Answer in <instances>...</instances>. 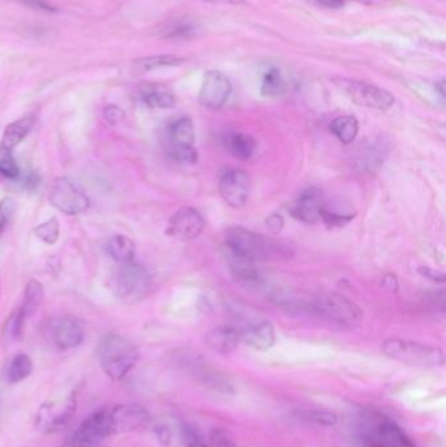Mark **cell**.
<instances>
[{
	"label": "cell",
	"mask_w": 446,
	"mask_h": 447,
	"mask_svg": "<svg viewBox=\"0 0 446 447\" xmlns=\"http://www.w3.org/2000/svg\"><path fill=\"white\" fill-rule=\"evenodd\" d=\"M326 207V201L321 190L310 187L302 191L300 197H297L292 213L296 219L305 224H315L321 221L322 212Z\"/></svg>",
	"instance_id": "4fadbf2b"
},
{
	"label": "cell",
	"mask_w": 446,
	"mask_h": 447,
	"mask_svg": "<svg viewBox=\"0 0 446 447\" xmlns=\"http://www.w3.org/2000/svg\"><path fill=\"white\" fill-rule=\"evenodd\" d=\"M25 319H27V316L21 313L20 309L14 310V313L8 316V319H7L6 325H4V329H3L4 338L7 340H11V342L17 340L23 334Z\"/></svg>",
	"instance_id": "1f68e13d"
},
{
	"label": "cell",
	"mask_w": 446,
	"mask_h": 447,
	"mask_svg": "<svg viewBox=\"0 0 446 447\" xmlns=\"http://www.w3.org/2000/svg\"><path fill=\"white\" fill-rule=\"evenodd\" d=\"M225 245L232 257L254 263L279 258L283 254V246L277 241L241 226L231 228L226 232Z\"/></svg>",
	"instance_id": "6da1fadb"
},
{
	"label": "cell",
	"mask_w": 446,
	"mask_h": 447,
	"mask_svg": "<svg viewBox=\"0 0 446 447\" xmlns=\"http://www.w3.org/2000/svg\"><path fill=\"white\" fill-rule=\"evenodd\" d=\"M284 225V220L282 216L279 215H273L268 220H267V226L270 230H273L274 233H279L283 229Z\"/></svg>",
	"instance_id": "ee69618b"
},
{
	"label": "cell",
	"mask_w": 446,
	"mask_h": 447,
	"mask_svg": "<svg viewBox=\"0 0 446 447\" xmlns=\"http://www.w3.org/2000/svg\"><path fill=\"white\" fill-rule=\"evenodd\" d=\"M284 89V80L282 78L280 71L276 67L268 68L262 78L261 93L263 96H277Z\"/></svg>",
	"instance_id": "f1b7e54d"
},
{
	"label": "cell",
	"mask_w": 446,
	"mask_h": 447,
	"mask_svg": "<svg viewBox=\"0 0 446 447\" xmlns=\"http://www.w3.org/2000/svg\"><path fill=\"white\" fill-rule=\"evenodd\" d=\"M434 89H436V92L438 93V94L444 98V97H445V81H444V80L437 81V83L434 84Z\"/></svg>",
	"instance_id": "7dc6e473"
},
{
	"label": "cell",
	"mask_w": 446,
	"mask_h": 447,
	"mask_svg": "<svg viewBox=\"0 0 446 447\" xmlns=\"http://www.w3.org/2000/svg\"><path fill=\"white\" fill-rule=\"evenodd\" d=\"M61 233V226H59V220L58 217H50L47 221L40 224L39 226L34 228V235L36 237L40 238L42 242L46 245H54L56 243L58 238Z\"/></svg>",
	"instance_id": "4dcf8cb0"
},
{
	"label": "cell",
	"mask_w": 446,
	"mask_h": 447,
	"mask_svg": "<svg viewBox=\"0 0 446 447\" xmlns=\"http://www.w3.org/2000/svg\"><path fill=\"white\" fill-rule=\"evenodd\" d=\"M241 342L257 351H268L275 345V329L267 320L251 325L241 329Z\"/></svg>",
	"instance_id": "e0dca14e"
},
{
	"label": "cell",
	"mask_w": 446,
	"mask_h": 447,
	"mask_svg": "<svg viewBox=\"0 0 446 447\" xmlns=\"http://www.w3.org/2000/svg\"><path fill=\"white\" fill-rule=\"evenodd\" d=\"M16 210V201L12 197H6L0 200V233L6 229L7 224L14 216Z\"/></svg>",
	"instance_id": "8d00e7d4"
},
{
	"label": "cell",
	"mask_w": 446,
	"mask_h": 447,
	"mask_svg": "<svg viewBox=\"0 0 446 447\" xmlns=\"http://www.w3.org/2000/svg\"><path fill=\"white\" fill-rule=\"evenodd\" d=\"M171 144L194 145L195 127L189 117L176 119L169 127Z\"/></svg>",
	"instance_id": "7402d4cb"
},
{
	"label": "cell",
	"mask_w": 446,
	"mask_h": 447,
	"mask_svg": "<svg viewBox=\"0 0 446 447\" xmlns=\"http://www.w3.org/2000/svg\"><path fill=\"white\" fill-rule=\"evenodd\" d=\"M61 447H101V445L92 442L74 432V434Z\"/></svg>",
	"instance_id": "ab89813d"
},
{
	"label": "cell",
	"mask_w": 446,
	"mask_h": 447,
	"mask_svg": "<svg viewBox=\"0 0 446 447\" xmlns=\"http://www.w3.org/2000/svg\"><path fill=\"white\" fill-rule=\"evenodd\" d=\"M106 251L114 262L123 264L134 262L136 249H135V243L132 242L131 238L123 236V235H117L109 239V242L106 245Z\"/></svg>",
	"instance_id": "ffe728a7"
},
{
	"label": "cell",
	"mask_w": 446,
	"mask_h": 447,
	"mask_svg": "<svg viewBox=\"0 0 446 447\" xmlns=\"http://www.w3.org/2000/svg\"><path fill=\"white\" fill-rule=\"evenodd\" d=\"M184 58L176 56V55H155V56H147L134 62L132 71L138 75H142L145 72H149L152 69L161 68V67L180 66L184 63Z\"/></svg>",
	"instance_id": "603a6c76"
},
{
	"label": "cell",
	"mask_w": 446,
	"mask_h": 447,
	"mask_svg": "<svg viewBox=\"0 0 446 447\" xmlns=\"http://www.w3.org/2000/svg\"><path fill=\"white\" fill-rule=\"evenodd\" d=\"M181 433H182V439H184V446L186 447H209L206 441L202 438V435L198 433L197 430L184 424L181 428Z\"/></svg>",
	"instance_id": "74e56055"
},
{
	"label": "cell",
	"mask_w": 446,
	"mask_h": 447,
	"mask_svg": "<svg viewBox=\"0 0 446 447\" xmlns=\"http://www.w3.org/2000/svg\"><path fill=\"white\" fill-rule=\"evenodd\" d=\"M49 200L55 210L68 216L81 215L89 208L88 197L66 177L58 178L54 182Z\"/></svg>",
	"instance_id": "ba28073f"
},
{
	"label": "cell",
	"mask_w": 446,
	"mask_h": 447,
	"mask_svg": "<svg viewBox=\"0 0 446 447\" xmlns=\"http://www.w3.org/2000/svg\"><path fill=\"white\" fill-rule=\"evenodd\" d=\"M43 296H45V290H43V287L40 281L30 280L25 287L24 300L19 309L27 318L33 316L39 310L41 303L43 301Z\"/></svg>",
	"instance_id": "484cf974"
},
{
	"label": "cell",
	"mask_w": 446,
	"mask_h": 447,
	"mask_svg": "<svg viewBox=\"0 0 446 447\" xmlns=\"http://www.w3.org/2000/svg\"><path fill=\"white\" fill-rule=\"evenodd\" d=\"M142 100L151 109H171L176 104V98L171 92L152 89L143 93Z\"/></svg>",
	"instance_id": "f546056e"
},
{
	"label": "cell",
	"mask_w": 446,
	"mask_h": 447,
	"mask_svg": "<svg viewBox=\"0 0 446 447\" xmlns=\"http://www.w3.org/2000/svg\"><path fill=\"white\" fill-rule=\"evenodd\" d=\"M301 416L304 420L309 421L319 426H334L338 424V415L331 411L312 409V411L302 412Z\"/></svg>",
	"instance_id": "e575fe53"
},
{
	"label": "cell",
	"mask_w": 446,
	"mask_h": 447,
	"mask_svg": "<svg viewBox=\"0 0 446 447\" xmlns=\"http://www.w3.org/2000/svg\"><path fill=\"white\" fill-rule=\"evenodd\" d=\"M20 186L27 190V191H36L39 188L41 184L40 174L37 171H28L25 174H20V177L17 178Z\"/></svg>",
	"instance_id": "f35d334b"
},
{
	"label": "cell",
	"mask_w": 446,
	"mask_h": 447,
	"mask_svg": "<svg viewBox=\"0 0 446 447\" xmlns=\"http://www.w3.org/2000/svg\"><path fill=\"white\" fill-rule=\"evenodd\" d=\"M367 447H383L380 444L374 442V441H367Z\"/></svg>",
	"instance_id": "681fc988"
},
{
	"label": "cell",
	"mask_w": 446,
	"mask_h": 447,
	"mask_svg": "<svg viewBox=\"0 0 446 447\" xmlns=\"http://www.w3.org/2000/svg\"><path fill=\"white\" fill-rule=\"evenodd\" d=\"M204 229V219L199 210L191 207H182L171 216L167 235L178 241H193L200 236Z\"/></svg>",
	"instance_id": "8fae6325"
},
{
	"label": "cell",
	"mask_w": 446,
	"mask_h": 447,
	"mask_svg": "<svg viewBox=\"0 0 446 447\" xmlns=\"http://www.w3.org/2000/svg\"><path fill=\"white\" fill-rule=\"evenodd\" d=\"M168 155L178 164H195L198 161V152L194 145L171 144Z\"/></svg>",
	"instance_id": "d6a6232c"
},
{
	"label": "cell",
	"mask_w": 446,
	"mask_h": 447,
	"mask_svg": "<svg viewBox=\"0 0 446 447\" xmlns=\"http://www.w3.org/2000/svg\"><path fill=\"white\" fill-rule=\"evenodd\" d=\"M84 327L78 319L65 316L54 325L53 339L55 345L61 349H72L79 347L84 340Z\"/></svg>",
	"instance_id": "2e32d148"
},
{
	"label": "cell",
	"mask_w": 446,
	"mask_h": 447,
	"mask_svg": "<svg viewBox=\"0 0 446 447\" xmlns=\"http://www.w3.org/2000/svg\"><path fill=\"white\" fill-rule=\"evenodd\" d=\"M351 1L361 3V4H383V3H387L390 0H351Z\"/></svg>",
	"instance_id": "c3c4849f"
},
{
	"label": "cell",
	"mask_w": 446,
	"mask_h": 447,
	"mask_svg": "<svg viewBox=\"0 0 446 447\" xmlns=\"http://www.w3.org/2000/svg\"><path fill=\"white\" fill-rule=\"evenodd\" d=\"M330 131L343 144H351L359 133V122L352 116H343L330 123Z\"/></svg>",
	"instance_id": "cb8c5ba5"
},
{
	"label": "cell",
	"mask_w": 446,
	"mask_h": 447,
	"mask_svg": "<svg viewBox=\"0 0 446 447\" xmlns=\"http://www.w3.org/2000/svg\"><path fill=\"white\" fill-rule=\"evenodd\" d=\"M231 268L233 271V275L245 284H255L259 281L261 275L258 268L255 267L254 262H249L245 259H238L232 257L231 261Z\"/></svg>",
	"instance_id": "4316f807"
},
{
	"label": "cell",
	"mask_w": 446,
	"mask_h": 447,
	"mask_svg": "<svg viewBox=\"0 0 446 447\" xmlns=\"http://www.w3.org/2000/svg\"><path fill=\"white\" fill-rule=\"evenodd\" d=\"M75 412L76 397L70 394L63 399L42 404L36 416V425L43 433H58L71 422Z\"/></svg>",
	"instance_id": "52a82bcc"
},
{
	"label": "cell",
	"mask_w": 446,
	"mask_h": 447,
	"mask_svg": "<svg viewBox=\"0 0 446 447\" xmlns=\"http://www.w3.org/2000/svg\"><path fill=\"white\" fill-rule=\"evenodd\" d=\"M332 81L356 105L386 111L395 102L393 94L389 91L365 81L346 78H335Z\"/></svg>",
	"instance_id": "5b68a950"
},
{
	"label": "cell",
	"mask_w": 446,
	"mask_h": 447,
	"mask_svg": "<svg viewBox=\"0 0 446 447\" xmlns=\"http://www.w3.org/2000/svg\"><path fill=\"white\" fill-rule=\"evenodd\" d=\"M20 174L21 171L14 161L12 152L0 148V175L10 181H17Z\"/></svg>",
	"instance_id": "836d02e7"
},
{
	"label": "cell",
	"mask_w": 446,
	"mask_h": 447,
	"mask_svg": "<svg viewBox=\"0 0 446 447\" xmlns=\"http://www.w3.org/2000/svg\"><path fill=\"white\" fill-rule=\"evenodd\" d=\"M75 433L81 437L103 445L107 437L113 434V425H111V415L110 409H100L89 415L85 420L79 425Z\"/></svg>",
	"instance_id": "5bb4252c"
},
{
	"label": "cell",
	"mask_w": 446,
	"mask_h": 447,
	"mask_svg": "<svg viewBox=\"0 0 446 447\" xmlns=\"http://www.w3.org/2000/svg\"><path fill=\"white\" fill-rule=\"evenodd\" d=\"M34 123V117H25L8 124L3 133L0 148L12 152L17 145L25 140V138L33 130Z\"/></svg>",
	"instance_id": "d6986e66"
},
{
	"label": "cell",
	"mask_w": 446,
	"mask_h": 447,
	"mask_svg": "<svg viewBox=\"0 0 446 447\" xmlns=\"http://www.w3.org/2000/svg\"><path fill=\"white\" fill-rule=\"evenodd\" d=\"M33 370V362L29 356L19 353L11 358L8 365L6 367L4 377L8 383H19L24 381L30 375Z\"/></svg>",
	"instance_id": "d4e9b609"
},
{
	"label": "cell",
	"mask_w": 446,
	"mask_h": 447,
	"mask_svg": "<svg viewBox=\"0 0 446 447\" xmlns=\"http://www.w3.org/2000/svg\"><path fill=\"white\" fill-rule=\"evenodd\" d=\"M155 434H156V437H158V439L160 441L161 445H164V446H169V444H171V434L168 426H165V425H158V426L155 428Z\"/></svg>",
	"instance_id": "7bdbcfd3"
},
{
	"label": "cell",
	"mask_w": 446,
	"mask_h": 447,
	"mask_svg": "<svg viewBox=\"0 0 446 447\" xmlns=\"http://www.w3.org/2000/svg\"><path fill=\"white\" fill-rule=\"evenodd\" d=\"M123 116H125V113H123V110L119 106H106L105 110H104V117H105L106 120L110 124H117V123H119L123 119Z\"/></svg>",
	"instance_id": "60d3db41"
},
{
	"label": "cell",
	"mask_w": 446,
	"mask_h": 447,
	"mask_svg": "<svg viewBox=\"0 0 446 447\" xmlns=\"http://www.w3.org/2000/svg\"><path fill=\"white\" fill-rule=\"evenodd\" d=\"M210 445L211 447H238L235 437L225 429L212 430Z\"/></svg>",
	"instance_id": "d590c367"
},
{
	"label": "cell",
	"mask_w": 446,
	"mask_h": 447,
	"mask_svg": "<svg viewBox=\"0 0 446 447\" xmlns=\"http://www.w3.org/2000/svg\"><path fill=\"white\" fill-rule=\"evenodd\" d=\"M232 93V83L220 71L206 72L199 91L200 105L210 110H220Z\"/></svg>",
	"instance_id": "30bf717a"
},
{
	"label": "cell",
	"mask_w": 446,
	"mask_h": 447,
	"mask_svg": "<svg viewBox=\"0 0 446 447\" xmlns=\"http://www.w3.org/2000/svg\"><path fill=\"white\" fill-rule=\"evenodd\" d=\"M224 143L226 149L240 160H249L257 149V142L250 135L242 132L229 133L224 139Z\"/></svg>",
	"instance_id": "44dd1931"
},
{
	"label": "cell",
	"mask_w": 446,
	"mask_h": 447,
	"mask_svg": "<svg viewBox=\"0 0 446 447\" xmlns=\"http://www.w3.org/2000/svg\"><path fill=\"white\" fill-rule=\"evenodd\" d=\"M251 179L246 171L226 169L219 178V193L224 201L232 208H241L249 200Z\"/></svg>",
	"instance_id": "9c48e42d"
},
{
	"label": "cell",
	"mask_w": 446,
	"mask_h": 447,
	"mask_svg": "<svg viewBox=\"0 0 446 447\" xmlns=\"http://www.w3.org/2000/svg\"><path fill=\"white\" fill-rule=\"evenodd\" d=\"M197 33V27L189 20H177L161 30V36L169 40H189Z\"/></svg>",
	"instance_id": "83f0119b"
},
{
	"label": "cell",
	"mask_w": 446,
	"mask_h": 447,
	"mask_svg": "<svg viewBox=\"0 0 446 447\" xmlns=\"http://www.w3.org/2000/svg\"><path fill=\"white\" fill-rule=\"evenodd\" d=\"M113 434L126 433L142 428L149 420V413L143 406L125 404L110 409Z\"/></svg>",
	"instance_id": "7c38bea8"
},
{
	"label": "cell",
	"mask_w": 446,
	"mask_h": 447,
	"mask_svg": "<svg viewBox=\"0 0 446 447\" xmlns=\"http://www.w3.org/2000/svg\"><path fill=\"white\" fill-rule=\"evenodd\" d=\"M308 309L315 316H321L341 329H354L363 320L360 307L338 293L318 294L308 305Z\"/></svg>",
	"instance_id": "3957f363"
},
{
	"label": "cell",
	"mask_w": 446,
	"mask_h": 447,
	"mask_svg": "<svg viewBox=\"0 0 446 447\" xmlns=\"http://www.w3.org/2000/svg\"><path fill=\"white\" fill-rule=\"evenodd\" d=\"M382 352L393 360L412 367L431 368L444 364V353L440 348L410 340L389 339L382 344Z\"/></svg>",
	"instance_id": "277c9868"
},
{
	"label": "cell",
	"mask_w": 446,
	"mask_h": 447,
	"mask_svg": "<svg viewBox=\"0 0 446 447\" xmlns=\"http://www.w3.org/2000/svg\"><path fill=\"white\" fill-rule=\"evenodd\" d=\"M19 1L24 3L27 7H30L33 10L45 11V12H56V8L46 0H19Z\"/></svg>",
	"instance_id": "b9f144b4"
},
{
	"label": "cell",
	"mask_w": 446,
	"mask_h": 447,
	"mask_svg": "<svg viewBox=\"0 0 446 447\" xmlns=\"http://www.w3.org/2000/svg\"><path fill=\"white\" fill-rule=\"evenodd\" d=\"M151 288V276L142 264H119L111 276V290L119 298L138 300Z\"/></svg>",
	"instance_id": "8992f818"
},
{
	"label": "cell",
	"mask_w": 446,
	"mask_h": 447,
	"mask_svg": "<svg viewBox=\"0 0 446 447\" xmlns=\"http://www.w3.org/2000/svg\"><path fill=\"white\" fill-rule=\"evenodd\" d=\"M241 342V329L233 326H219L206 335V344L212 351L228 355L233 352Z\"/></svg>",
	"instance_id": "ac0fdd59"
},
{
	"label": "cell",
	"mask_w": 446,
	"mask_h": 447,
	"mask_svg": "<svg viewBox=\"0 0 446 447\" xmlns=\"http://www.w3.org/2000/svg\"><path fill=\"white\" fill-rule=\"evenodd\" d=\"M207 3H212V4H245L246 0H204Z\"/></svg>",
	"instance_id": "bcb514c9"
},
{
	"label": "cell",
	"mask_w": 446,
	"mask_h": 447,
	"mask_svg": "<svg viewBox=\"0 0 446 447\" xmlns=\"http://www.w3.org/2000/svg\"><path fill=\"white\" fill-rule=\"evenodd\" d=\"M368 441H374L383 447H416L395 421L386 417L377 420L373 437H369Z\"/></svg>",
	"instance_id": "9a60e30c"
},
{
	"label": "cell",
	"mask_w": 446,
	"mask_h": 447,
	"mask_svg": "<svg viewBox=\"0 0 446 447\" xmlns=\"http://www.w3.org/2000/svg\"><path fill=\"white\" fill-rule=\"evenodd\" d=\"M97 356L104 371L114 381H119L127 375L138 361V351L135 347L116 334H109L101 339Z\"/></svg>",
	"instance_id": "7a4b0ae2"
},
{
	"label": "cell",
	"mask_w": 446,
	"mask_h": 447,
	"mask_svg": "<svg viewBox=\"0 0 446 447\" xmlns=\"http://www.w3.org/2000/svg\"><path fill=\"white\" fill-rule=\"evenodd\" d=\"M321 6L326 7V8H331V10H338L341 8L344 4V0H317Z\"/></svg>",
	"instance_id": "f6af8a7d"
}]
</instances>
